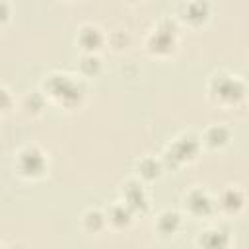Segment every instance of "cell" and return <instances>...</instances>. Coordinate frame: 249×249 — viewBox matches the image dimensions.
<instances>
[{
  "label": "cell",
  "mask_w": 249,
  "mask_h": 249,
  "mask_svg": "<svg viewBox=\"0 0 249 249\" xmlns=\"http://www.w3.org/2000/svg\"><path fill=\"white\" fill-rule=\"evenodd\" d=\"M187 206H189V210L193 214H208L212 210V200L204 191L195 189L187 196Z\"/></svg>",
  "instance_id": "obj_6"
},
{
  "label": "cell",
  "mask_w": 249,
  "mask_h": 249,
  "mask_svg": "<svg viewBox=\"0 0 249 249\" xmlns=\"http://www.w3.org/2000/svg\"><path fill=\"white\" fill-rule=\"evenodd\" d=\"M212 91L224 101H235L243 95V84L235 78H216L212 84Z\"/></svg>",
  "instance_id": "obj_4"
},
{
  "label": "cell",
  "mask_w": 249,
  "mask_h": 249,
  "mask_svg": "<svg viewBox=\"0 0 249 249\" xmlns=\"http://www.w3.org/2000/svg\"><path fill=\"white\" fill-rule=\"evenodd\" d=\"M18 167L23 175L27 177H35V175H41L43 169H45V156L41 150H37L35 146H27L25 150L19 152V158H18Z\"/></svg>",
  "instance_id": "obj_2"
},
{
  "label": "cell",
  "mask_w": 249,
  "mask_h": 249,
  "mask_svg": "<svg viewBox=\"0 0 249 249\" xmlns=\"http://www.w3.org/2000/svg\"><path fill=\"white\" fill-rule=\"evenodd\" d=\"M103 37H101V31L93 25H84L82 31H80V43L88 49V51H93L101 45Z\"/></svg>",
  "instance_id": "obj_8"
},
{
  "label": "cell",
  "mask_w": 249,
  "mask_h": 249,
  "mask_svg": "<svg viewBox=\"0 0 249 249\" xmlns=\"http://www.w3.org/2000/svg\"><path fill=\"white\" fill-rule=\"evenodd\" d=\"M138 169H140V175L144 179H156L160 175V163L154 158H144L138 163Z\"/></svg>",
  "instance_id": "obj_14"
},
{
  "label": "cell",
  "mask_w": 249,
  "mask_h": 249,
  "mask_svg": "<svg viewBox=\"0 0 249 249\" xmlns=\"http://www.w3.org/2000/svg\"><path fill=\"white\" fill-rule=\"evenodd\" d=\"M6 16H8V6L0 2V21H2V19H6Z\"/></svg>",
  "instance_id": "obj_19"
},
{
  "label": "cell",
  "mask_w": 249,
  "mask_h": 249,
  "mask_svg": "<svg viewBox=\"0 0 249 249\" xmlns=\"http://www.w3.org/2000/svg\"><path fill=\"white\" fill-rule=\"evenodd\" d=\"M228 138H230V132L222 124H216V126L208 128V132H206V142L210 146H222L228 142Z\"/></svg>",
  "instance_id": "obj_13"
},
{
  "label": "cell",
  "mask_w": 249,
  "mask_h": 249,
  "mask_svg": "<svg viewBox=\"0 0 249 249\" xmlns=\"http://www.w3.org/2000/svg\"><path fill=\"white\" fill-rule=\"evenodd\" d=\"M105 224V216L99 212V210H88L86 216H84V226L89 230V231H99Z\"/></svg>",
  "instance_id": "obj_15"
},
{
  "label": "cell",
  "mask_w": 249,
  "mask_h": 249,
  "mask_svg": "<svg viewBox=\"0 0 249 249\" xmlns=\"http://www.w3.org/2000/svg\"><path fill=\"white\" fill-rule=\"evenodd\" d=\"M8 105H10V95H8V91L4 88H0V111L6 109Z\"/></svg>",
  "instance_id": "obj_18"
},
{
  "label": "cell",
  "mask_w": 249,
  "mask_h": 249,
  "mask_svg": "<svg viewBox=\"0 0 249 249\" xmlns=\"http://www.w3.org/2000/svg\"><path fill=\"white\" fill-rule=\"evenodd\" d=\"M179 222H181V218H179L177 212L165 210V212H161L160 218H158V228H160V231H163V233H173V231L179 228Z\"/></svg>",
  "instance_id": "obj_11"
},
{
  "label": "cell",
  "mask_w": 249,
  "mask_h": 249,
  "mask_svg": "<svg viewBox=\"0 0 249 249\" xmlns=\"http://www.w3.org/2000/svg\"><path fill=\"white\" fill-rule=\"evenodd\" d=\"M241 204H243V195H241V191H237L235 187H230V189H226V191L222 193V206H224L226 210L235 212V210L241 208Z\"/></svg>",
  "instance_id": "obj_10"
},
{
  "label": "cell",
  "mask_w": 249,
  "mask_h": 249,
  "mask_svg": "<svg viewBox=\"0 0 249 249\" xmlns=\"http://www.w3.org/2000/svg\"><path fill=\"white\" fill-rule=\"evenodd\" d=\"M82 70L86 72V74H97L99 72V58L97 56H93V54H88V56H84L82 58Z\"/></svg>",
  "instance_id": "obj_17"
},
{
  "label": "cell",
  "mask_w": 249,
  "mask_h": 249,
  "mask_svg": "<svg viewBox=\"0 0 249 249\" xmlns=\"http://www.w3.org/2000/svg\"><path fill=\"white\" fill-rule=\"evenodd\" d=\"M0 249H4V247H0Z\"/></svg>",
  "instance_id": "obj_20"
},
{
  "label": "cell",
  "mask_w": 249,
  "mask_h": 249,
  "mask_svg": "<svg viewBox=\"0 0 249 249\" xmlns=\"http://www.w3.org/2000/svg\"><path fill=\"white\" fill-rule=\"evenodd\" d=\"M198 243L202 249H226L228 247V235L222 230H206L198 237Z\"/></svg>",
  "instance_id": "obj_7"
},
{
  "label": "cell",
  "mask_w": 249,
  "mask_h": 249,
  "mask_svg": "<svg viewBox=\"0 0 249 249\" xmlns=\"http://www.w3.org/2000/svg\"><path fill=\"white\" fill-rule=\"evenodd\" d=\"M124 198H126V206L128 210H144L148 206V200H146V195L142 191V187L136 183V181H128L126 187H124Z\"/></svg>",
  "instance_id": "obj_5"
},
{
  "label": "cell",
  "mask_w": 249,
  "mask_h": 249,
  "mask_svg": "<svg viewBox=\"0 0 249 249\" xmlns=\"http://www.w3.org/2000/svg\"><path fill=\"white\" fill-rule=\"evenodd\" d=\"M198 152V140L195 136H181L177 142H173V146L167 152V160L177 165L185 160H191L195 154Z\"/></svg>",
  "instance_id": "obj_3"
},
{
  "label": "cell",
  "mask_w": 249,
  "mask_h": 249,
  "mask_svg": "<svg viewBox=\"0 0 249 249\" xmlns=\"http://www.w3.org/2000/svg\"><path fill=\"white\" fill-rule=\"evenodd\" d=\"M49 91H51L53 97H58L64 103L78 101L82 97V93H84V89L74 80H70V76H64V74L51 76V80H49Z\"/></svg>",
  "instance_id": "obj_1"
},
{
  "label": "cell",
  "mask_w": 249,
  "mask_h": 249,
  "mask_svg": "<svg viewBox=\"0 0 249 249\" xmlns=\"http://www.w3.org/2000/svg\"><path fill=\"white\" fill-rule=\"evenodd\" d=\"M130 216H132V212L128 210L126 204H115V206H111L109 220H111L115 226H126V224L130 222Z\"/></svg>",
  "instance_id": "obj_12"
},
{
  "label": "cell",
  "mask_w": 249,
  "mask_h": 249,
  "mask_svg": "<svg viewBox=\"0 0 249 249\" xmlns=\"http://www.w3.org/2000/svg\"><path fill=\"white\" fill-rule=\"evenodd\" d=\"M152 49L158 51V53H167L171 47H173V35L169 29H158L152 37Z\"/></svg>",
  "instance_id": "obj_9"
},
{
  "label": "cell",
  "mask_w": 249,
  "mask_h": 249,
  "mask_svg": "<svg viewBox=\"0 0 249 249\" xmlns=\"http://www.w3.org/2000/svg\"><path fill=\"white\" fill-rule=\"evenodd\" d=\"M187 14H189V16H187L189 19H193V21H202V19L206 18V4H200V2L189 4Z\"/></svg>",
  "instance_id": "obj_16"
}]
</instances>
